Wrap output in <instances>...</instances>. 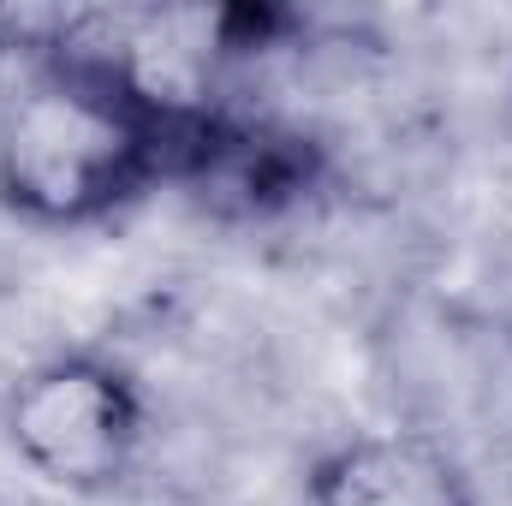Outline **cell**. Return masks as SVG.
I'll return each mask as SVG.
<instances>
[{
  "label": "cell",
  "instance_id": "cell-3",
  "mask_svg": "<svg viewBox=\"0 0 512 506\" xmlns=\"http://www.w3.org/2000/svg\"><path fill=\"white\" fill-rule=\"evenodd\" d=\"M167 179L185 185L221 221H268V215L298 209L322 185V149L316 137L274 126V120L179 102L173 143H167Z\"/></svg>",
  "mask_w": 512,
  "mask_h": 506
},
{
  "label": "cell",
  "instance_id": "cell-4",
  "mask_svg": "<svg viewBox=\"0 0 512 506\" xmlns=\"http://www.w3.org/2000/svg\"><path fill=\"white\" fill-rule=\"evenodd\" d=\"M310 506H477L459 459L429 435H358L310 465Z\"/></svg>",
  "mask_w": 512,
  "mask_h": 506
},
{
  "label": "cell",
  "instance_id": "cell-2",
  "mask_svg": "<svg viewBox=\"0 0 512 506\" xmlns=\"http://www.w3.org/2000/svg\"><path fill=\"white\" fill-rule=\"evenodd\" d=\"M6 435L42 483L72 495H102L126 483L143 447V393L131 370L108 358L90 352L48 358L12 387Z\"/></svg>",
  "mask_w": 512,
  "mask_h": 506
},
{
  "label": "cell",
  "instance_id": "cell-1",
  "mask_svg": "<svg viewBox=\"0 0 512 506\" xmlns=\"http://www.w3.org/2000/svg\"><path fill=\"white\" fill-rule=\"evenodd\" d=\"M78 18L60 48L36 54L0 114V203L36 227H84L167 179L179 102L155 96L126 54Z\"/></svg>",
  "mask_w": 512,
  "mask_h": 506
}]
</instances>
